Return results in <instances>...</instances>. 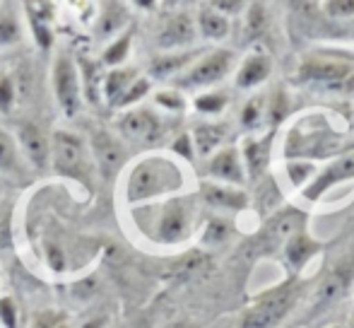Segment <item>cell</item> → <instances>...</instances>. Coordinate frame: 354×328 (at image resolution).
Segmentation results:
<instances>
[{
	"label": "cell",
	"instance_id": "4dcf8cb0",
	"mask_svg": "<svg viewBox=\"0 0 354 328\" xmlns=\"http://www.w3.org/2000/svg\"><path fill=\"white\" fill-rule=\"evenodd\" d=\"M27 17H29V24H32V29H34V37H37L39 46H41V48L51 46V29H48V24H46V19H44L41 10H39V12L29 10Z\"/></svg>",
	"mask_w": 354,
	"mask_h": 328
},
{
	"label": "cell",
	"instance_id": "30bf717a",
	"mask_svg": "<svg viewBox=\"0 0 354 328\" xmlns=\"http://www.w3.org/2000/svg\"><path fill=\"white\" fill-rule=\"evenodd\" d=\"M15 140H17V147L24 152V157H27V162L32 164V167H37V169L48 167V162H51V138H48L37 123L19 121Z\"/></svg>",
	"mask_w": 354,
	"mask_h": 328
},
{
	"label": "cell",
	"instance_id": "f6af8a7d",
	"mask_svg": "<svg viewBox=\"0 0 354 328\" xmlns=\"http://www.w3.org/2000/svg\"><path fill=\"white\" fill-rule=\"evenodd\" d=\"M106 324H109L106 316H97V319L87 321V324H84L82 328H106Z\"/></svg>",
	"mask_w": 354,
	"mask_h": 328
},
{
	"label": "cell",
	"instance_id": "f1b7e54d",
	"mask_svg": "<svg viewBox=\"0 0 354 328\" xmlns=\"http://www.w3.org/2000/svg\"><path fill=\"white\" fill-rule=\"evenodd\" d=\"M229 104V94L217 89V92H205L196 99V109L201 113H219Z\"/></svg>",
	"mask_w": 354,
	"mask_h": 328
},
{
	"label": "cell",
	"instance_id": "ffe728a7",
	"mask_svg": "<svg viewBox=\"0 0 354 328\" xmlns=\"http://www.w3.org/2000/svg\"><path fill=\"white\" fill-rule=\"evenodd\" d=\"M138 71L136 68H111V71L104 75L102 80V97L106 99L109 107H113V104L118 102V99L123 97V92H126L128 87H131L133 82L138 80Z\"/></svg>",
	"mask_w": 354,
	"mask_h": 328
},
{
	"label": "cell",
	"instance_id": "ac0fdd59",
	"mask_svg": "<svg viewBox=\"0 0 354 328\" xmlns=\"http://www.w3.org/2000/svg\"><path fill=\"white\" fill-rule=\"evenodd\" d=\"M270 71H272V61L268 53H251L246 61L239 66V73H236V87H256V84L266 82L270 78Z\"/></svg>",
	"mask_w": 354,
	"mask_h": 328
},
{
	"label": "cell",
	"instance_id": "ee69618b",
	"mask_svg": "<svg viewBox=\"0 0 354 328\" xmlns=\"http://www.w3.org/2000/svg\"><path fill=\"white\" fill-rule=\"evenodd\" d=\"M46 253H48V263H51L56 271H63V268H66V263H63V251H58L53 244H48Z\"/></svg>",
	"mask_w": 354,
	"mask_h": 328
},
{
	"label": "cell",
	"instance_id": "5bb4252c",
	"mask_svg": "<svg viewBox=\"0 0 354 328\" xmlns=\"http://www.w3.org/2000/svg\"><path fill=\"white\" fill-rule=\"evenodd\" d=\"M201 198L212 208L219 210H241L248 206V196L239 186H229V183H214L203 181L201 183Z\"/></svg>",
	"mask_w": 354,
	"mask_h": 328
},
{
	"label": "cell",
	"instance_id": "7bdbcfd3",
	"mask_svg": "<svg viewBox=\"0 0 354 328\" xmlns=\"http://www.w3.org/2000/svg\"><path fill=\"white\" fill-rule=\"evenodd\" d=\"M212 8L219 10L222 15H236V12H241L246 5L243 3H224V0H219V3H212Z\"/></svg>",
	"mask_w": 354,
	"mask_h": 328
},
{
	"label": "cell",
	"instance_id": "484cf974",
	"mask_svg": "<svg viewBox=\"0 0 354 328\" xmlns=\"http://www.w3.org/2000/svg\"><path fill=\"white\" fill-rule=\"evenodd\" d=\"M299 217L292 215V212H284V215H277L275 220H270L268 225V237L275 242H287L292 235L299 232Z\"/></svg>",
	"mask_w": 354,
	"mask_h": 328
},
{
	"label": "cell",
	"instance_id": "5b68a950",
	"mask_svg": "<svg viewBox=\"0 0 354 328\" xmlns=\"http://www.w3.org/2000/svg\"><path fill=\"white\" fill-rule=\"evenodd\" d=\"M53 94H56L58 109H61L66 116H75L82 109V82H80L77 63L68 51L58 53L56 61H53Z\"/></svg>",
	"mask_w": 354,
	"mask_h": 328
},
{
	"label": "cell",
	"instance_id": "681fc988",
	"mask_svg": "<svg viewBox=\"0 0 354 328\" xmlns=\"http://www.w3.org/2000/svg\"><path fill=\"white\" fill-rule=\"evenodd\" d=\"M140 328H147V326H140Z\"/></svg>",
	"mask_w": 354,
	"mask_h": 328
},
{
	"label": "cell",
	"instance_id": "ab89813d",
	"mask_svg": "<svg viewBox=\"0 0 354 328\" xmlns=\"http://www.w3.org/2000/svg\"><path fill=\"white\" fill-rule=\"evenodd\" d=\"M311 174V164H299V162H292L289 164V176H292V181L294 183H299V181H304V179Z\"/></svg>",
	"mask_w": 354,
	"mask_h": 328
},
{
	"label": "cell",
	"instance_id": "cb8c5ba5",
	"mask_svg": "<svg viewBox=\"0 0 354 328\" xmlns=\"http://www.w3.org/2000/svg\"><path fill=\"white\" fill-rule=\"evenodd\" d=\"M80 82H82V97H87L92 104H97L102 99V66L99 63L82 61L80 63Z\"/></svg>",
	"mask_w": 354,
	"mask_h": 328
},
{
	"label": "cell",
	"instance_id": "f35d334b",
	"mask_svg": "<svg viewBox=\"0 0 354 328\" xmlns=\"http://www.w3.org/2000/svg\"><path fill=\"white\" fill-rule=\"evenodd\" d=\"M326 12L330 17H354V0H328Z\"/></svg>",
	"mask_w": 354,
	"mask_h": 328
},
{
	"label": "cell",
	"instance_id": "1f68e13d",
	"mask_svg": "<svg viewBox=\"0 0 354 328\" xmlns=\"http://www.w3.org/2000/svg\"><path fill=\"white\" fill-rule=\"evenodd\" d=\"M229 237V225L224 220H210L205 225V232H203V242L205 244H222Z\"/></svg>",
	"mask_w": 354,
	"mask_h": 328
},
{
	"label": "cell",
	"instance_id": "4316f807",
	"mask_svg": "<svg viewBox=\"0 0 354 328\" xmlns=\"http://www.w3.org/2000/svg\"><path fill=\"white\" fill-rule=\"evenodd\" d=\"M22 37V27H19V19L15 12H0V46H8V44H17Z\"/></svg>",
	"mask_w": 354,
	"mask_h": 328
},
{
	"label": "cell",
	"instance_id": "52a82bcc",
	"mask_svg": "<svg viewBox=\"0 0 354 328\" xmlns=\"http://www.w3.org/2000/svg\"><path fill=\"white\" fill-rule=\"evenodd\" d=\"M164 121L157 116V111L147 107L131 109L128 113H123V118L118 121V133L123 140L136 143V145H154L162 140L164 136Z\"/></svg>",
	"mask_w": 354,
	"mask_h": 328
},
{
	"label": "cell",
	"instance_id": "9c48e42d",
	"mask_svg": "<svg viewBox=\"0 0 354 328\" xmlns=\"http://www.w3.org/2000/svg\"><path fill=\"white\" fill-rule=\"evenodd\" d=\"M196 34H198L196 22L186 12H176L164 19L154 42H157V46L162 51L174 53V51H183V46H191L196 42Z\"/></svg>",
	"mask_w": 354,
	"mask_h": 328
},
{
	"label": "cell",
	"instance_id": "836d02e7",
	"mask_svg": "<svg viewBox=\"0 0 354 328\" xmlns=\"http://www.w3.org/2000/svg\"><path fill=\"white\" fill-rule=\"evenodd\" d=\"M0 326L3 328H19L17 307L10 297H0Z\"/></svg>",
	"mask_w": 354,
	"mask_h": 328
},
{
	"label": "cell",
	"instance_id": "9a60e30c",
	"mask_svg": "<svg viewBox=\"0 0 354 328\" xmlns=\"http://www.w3.org/2000/svg\"><path fill=\"white\" fill-rule=\"evenodd\" d=\"M345 179H354V152L352 155L340 157V160H335L333 164H328L326 172L318 174L316 181L304 191V196H306L308 201H316V198H321L328 188L335 186V183H340V181H345Z\"/></svg>",
	"mask_w": 354,
	"mask_h": 328
},
{
	"label": "cell",
	"instance_id": "3957f363",
	"mask_svg": "<svg viewBox=\"0 0 354 328\" xmlns=\"http://www.w3.org/2000/svg\"><path fill=\"white\" fill-rule=\"evenodd\" d=\"M299 295H301V287L297 280H287L284 285L272 287L243 311L239 328H275L294 309Z\"/></svg>",
	"mask_w": 354,
	"mask_h": 328
},
{
	"label": "cell",
	"instance_id": "d590c367",
	"mask_svg": "<svg viewBox=\"0 0 354 328\" xmlns=\"http://www.w3.org/2000/svg\"><path fill=\"white\" fill-rule=\"evenodd\" d=\"M263 24H266V8H263L261 3L251 5V10H248V34H251V37L261 34Z\"/></svg>",
	"mask_w": 354,
	"mask_h": 328
},
{
	"label": "cell",
	"instance_id": "f546056e",
	"mask_svg": "<svg viewBox=\"0 0 354 328\" xmlns=\"http://www.w3.org/2000/svg\"><path fill=\"white\" fill-rule=\"evenodd\" d=\"M243 162L248 164V172L251 174H261V169L266 167V150H263L261 143L248 140L243 145Z\"/></svg>",
	"mask_w": 354,
	"mask_h": 328
},
{
	"label": "cell",
	"instance_id": "d6986e66",
	"mask_svg": "<svg viewBox=\"0 0 354 328\" xmlns=\"http://www.w3.org/2000/svg\"><path fill=\"white\" fill-rule=\"evenodd\" d=\"M224 138H227V123H201L191 133L193 147L203 157H212L222 147Z\"/></svg>",
	"mask_w": 354,
	"mask_h": 328
},
{
	"label": "cell",
	"instance_id": "2e32d148",
	"mask_svg": "<svg viewBox=\"0 0 354 328\" xmlns=\"http://www.w3.org/2000/svg\"><path fill=\"white\" fill-rule=\"evenodd\" d=\"M128 24V10L123 3H106L99 10L97 24H94V34L97 39H116L121 34V29H126Z\"/></svg>",
	"mask_w": 354,
	"mask_h": 328
},
{
	"label": "cell",
	"instance_id": "8d00e7d4",
	"mask_svg": "<svg viewBox=\"0 0 354 328\" xmlns=\"http://www.w3.org/2000/svg\"><path fill=\"white\" fill-rule=\"evenodd\" d=\"M174 152H176L178 157H183L186 162L196 160V147H193L191 133H181V136L174 140Z\"/></svg>",
	"mask_w": 354,
	"mask_h": 328
},
{
	"label": "cell",
	"instance_id": "603a6c76",
	"mask_svg": "<svg viewBox=\"0 0 354 328\" xmlns=\"http://www.w3.org/2000/svg\"><path fill=\"white\" fill-rule=\"evenodd\" d=\"M131 44H133V29H126L113 42H109V46L102 53V63L109 68H121L126 63V58L131 56Z\"/></svg>",
	"mask_w": 354,
	"mask_h": 328
},
{
	"label": "cell",
	"instance_id": "bcb514c9",
	"mask_svg": "<svg viewBox=\"0 0 354 328\" xmlns=\"http://www.w3.org/2000/svg\"><path fill=\"white\" fill-rule=\"evenodd\" d=\"M167 328H196L191 324V321H174V324H169Z\"/></svg>",
	"mask_w": 354,
	"mask_h": 328
},
{
	"label": "cell",
	"instance_id": "e575fe53",
	"mask_svg": "<svg viewBox=\"0 0 354 328\" xmlns=\"http://www.w3.org/2000/svg\"><path fill=\"white\" fill-rule=\"evenodd\" d=\"M15 94H17V89H15L12 78H0V111H10L12 109Z\"/></svg>",
	"mask_w": 354,
	"mask_h": 328
},
{
	"label": "cell",
	"instance_id": "7402d4cb",
	"mask_svg": "<svg viewBox=\"0 0 354 328\" xmlns=\"http://www.w3.org/2000/svg\"><path fill=\"white\" fill-rule=\"evenodd\" d=\"M318 251H321L318 242H313L311 237H308L306 232H301V230H299L297 235L289 237L287 246H284V256H287V263L294 268V271H299V268L306 266V263L311 261Z\"/></svg>",
	"mask_w": 354,
	"mask_h": 328
},
{
	"label": "cell",
	"instance_id": "44dd1931",
	"mask_svg": "<svg viewBox=\"0 0 354 328\" xmlns=\"http://www.w3.org/2000/svg\"><path fill=\"white\" fill-rule=\"evenodd\" d=\"M229 27H232L229 17L219 12V10H214L212 5H203L196 17V32H201L210 42H222L229 34Z\"/></svg>",
	"mask_w": 354,
	"mask_h": 328
},
{
	"label": "cell",
	"instance_id": "7dc6e473",
	"mask_svg": "<svg viewBox=\"0 0 354 328\" xmlns=\"http://www.w3.org/2000/svg\"><path fill=\"white\" fill-rule=\"evenodd\" d=\"M328 328H345V326H337V324H335V326H328Z\"/></svg>",
	"mask_w": 354,
	"mask_h": 328
},
{
	"label": "cell",
	"instance_id": "ba28073f",
	"mask_svg": "<svg viewBox=\"0 0 354 328\" xmlns=\"http://www.w3.org/2000/svg\"><path fill=\"white\" fill-rule=\"evenodd\" d=\"M89 150H92V162L99 169L102 179L111 181L113 176H118L123 167L128 162V150L123 145V140L118 136H113L111 131H97L89 143Z\"/></svg>",
	"mask_w": 354,
	"mask_h": 328
},
{
	"label": "cell",
	"instance_id": "b9f144b4",
	"mask_svg": "<svg viewBox=\"0 0 354 328\" xmlns=\"http://www.w3.org/2000/svg\"><path fill=\"white\" fill-rule=\"evenodd\" d=\"M270 111H272V116H270L272 123H277L284 116V97H282V92H275V97H272Z\"/></svg>",
	"mask_w": 354,
	"mask_h": 328
},
{
	"label": "cell",
	"instance_id": "7c38bea8",
	"mask_svg": "<svg viewBox=\"0 0 354 328\" xmlns=\"http://www.w3.org/2000/svg\"><path fill=\"white\" fill-rule=\"evenodd\" d=\"M352 75V66L335 58H308L306 63L299 66V80H313V82H328L337 84V80H347Z\"/></svg>",
	"mask_w": 354,
	"mask_h": 328
},
{
	"label": "cell",
	"instance_id": "c3c4849f",
	"mask_svg": "<svg viewBox=\"0 0 354 328\" xmlns=\"http://www.w3.org/2000/svg\"><path fill=\"white\" fill-rule=\"evenodd\" d=\"M350 328H354V321H352V324H350Z\"/></svg>",
	"mask_w": 354,
	"mask_h": 328
},
{
	"label": "cell",
	"instance_id": "277c9868",
	"mask_svg": "<svg viewBox=\"0 0 354 328\" xmlns=\"http://www.w3.org/2000/svg\"><path fill=\"white\" fill-rule=\"evenodd\" d=\"M154 227H152V239L159 244H178V242L188 239L193 230V217H196V208L188 198H171V201L162 203L159 210H154Z\"/></svg>",
	"mask_w": 354,
	"mask_h": 328
},
{
	"label": "cell",
	"instance_id": "8fae6325",
	"mask_svg": "<svg viewBox=\"0 0 354 328\" xmlns=\"http://www.w3.org/2000/svg\"><path fill=\"white\" fill-rule=\"evenodd\" d=\"M205 172L214 183L222 181L229 183V186H239V183H243V176H246L241 155H239L236 147H219L207 160Z\"/></svg>",
	"mask_w": 354,
	"mask_h": 328
},
{
	"label": "cell",
	"instance_id": "4fadbf2b",
	"mask_svg": "<svg viewBox=\"0 0 354 328\" xmlns=\"http://www.w3.org/2000/svg\"><path fill=\"white\" fill-rule=\"evenodd\" d=\"M352 280H354V258H347V261L337 263L326 275V280L318 287L316 302L318 304H330V302L340 300V297L350 290Z\"/></svg>",
	"mask_w": 354,
	"mask_h": 328
},
{
	"label": "cell",
	"instance_id": "d6a6232c",
	"mask_svg": "<svg viewBox=\"0 0 354 328\" xmlns=\"http://www.w3.org/2000/svg\"><path fill=\"white\" fill-rule=\"evenodd\" d=\"M154 104L169 109V111H181V109L186 107V102H183L178 89H164V92H157L154 94Z\"/></svg>",
	"mask_w": 354,
	"mask_h": 328
},
{
	"label": "cell",
	"instance_id": "60d3db41",
	"mask_svg": "<svg viewBox=\"0 0 354 328\" xmlns=\"http://www.w3.org/2000/svg\"><path fill=\"white\" fill-rule=\"evenodd\" d=\"M258 113H261L258 104L256 102H248L246 109H243V113H241V123H243V126H253V123H256V118H258Z\"/></svg>",
	"mask_w": 354,
	"mask_h": 328
},
{
	"label": "cell",
	"instance_id": "d4e9b609",
	"mask_svg": "<svg viewBox=\"0 0 354 328\" xmlns=\"http://www.w3.org/2000/svg\"><path fill=\"white\" fill-rule=\"evenodd\" d=\"M19 172V147L17 140L5 128H0V174Z\"/></svg>",
	"mask_w": 354,
	"mask_h": 328
},
{
	"label": "cell",
	"instance_id": "7a4b0ae2",
	"mask_svg": "<svg viewBox=\"0 0 354 328\" xmlns=\"http://www.w3.org/2000/svg\"><path fill=\"white\" fill-rule=\"evenodd\" d=\"M53 172L58 176L73 179L84 186H92L94 176V162L89 155L87 145L80 136H75L71 131H58L51 138V162Z\"/></svg>",
	"mask_w": 354,
	"mask_h": 328
},
{
	"label": "cell",
	"instance_id": "8992f818",
	"mask_svg": "<svg viewBox=\"0 0 354 328\" xmlns=\"http://www.w3.org/2000/svg\"><path fill=\"white\" fill-rule=\"evenodd\" d=\"M234 68V53L227 48H217L212 53L201 56L183 75L176 78V87H207L229 75Z\"/></svg>",
	"mask_w": 354,
	"mask_h": 328
},
{
	"label": "cell",
	"instance_id": "83f0119b",
	"mask_svg": "<svg viewBox=\"0 0 354 328\" xmlns=\"http://www.w3.org/2000/svg\"><path fill=\"white\" fill-rule=\"evenodd\" d=\"M149 94V80L147 78H138L131 87L123 92V97L113 104V109H128V107H136L138 102H142L145 97Z\"/></svg>",
	"mask_w": 354,
	"mask_h": 328
},
{
	"label": "cell",
	"instance_id": "f907efd6",
	"mask_svg": "<svg viewBox=\"0 0 354 328\" xmlns=\"http://www.w3.org/2000/svg\"><path fill=\"white\" fill-rule=\"evenodd\" d=\"M0 328H3V326H0Z\"/></svg>",
	"mask_w": 354,
	"mask_h": 328
},
{
	"label": "cell",
	"instance_id": "74e56055",
	"mask_svg": "<svg viewBox=\"0 0 354 328\" xmlns=\"http://www.w3.org/2000/svg\"><path fill=\"white\" fill-rule=\"evenodd\" d=\"M34 328H71L68 319L63 314H56V311H46V314H39L37 321H34Z\"/></svg>",
	"mask_w": 354,
	"mask_h": 328
},
{
	"label": "cell",
	"instance_id": "e0dca14e",
	"mask_svg": "<svg viewBox=\"0 0 354 328\" xmlns=\"http://www.w3.org/2000/svg\"><path fill=\"white\" fill-rule=\"evenodd\" d=\"M198 61V51H174V53H162L149 63V73L152 78L167 80L178 73H186V68H191Z\"/></svg>",
	"mask_w": 354,
	"mask_h": 328
},
{
	"label": "cell",
	"instance_id": "6da1fadb",
	"mask_svg": "<svg viewBox=\"0 0 354 328\" xmlns=\"http://www.w3.org/2000/svg\"><path fill=\"white\" fill-rule=\"evenodd\" d=\"M183 172L174 160L162 155L142 157L128 172L126 179V201L140 206L145 201L171 196L183 188Z\"/></svg>",
	"mask_w": 354,
	"mask_h": 328
}]
</instances>
